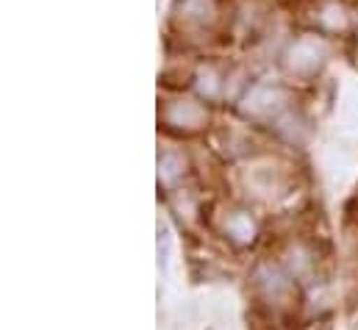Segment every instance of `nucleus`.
I'll use <instances>...</instances> for the list:
<instances>
[{
	"mask_svg": "<svg viewBox=\"0 0 358 330\" xmlns=\"http://www.w3.org/2000/svg\"><path fill=\"white\" fill-rule=\"evenodd\" d=\"M162 120H164V125L173 128V131L197 134L200 128H206V122H208V111H206V106L197 103V100L178 97V100L164 103V108H162Z\"/></svg>",
	"mask_w": 358,
	"mask_h": 330,
	"instance_id": "obj_4",
	"label": "nucleus"
},
{
	"mask_svg": "<svg viewBox=\"0 0 358 330\" xmlns=\"http://www.w3.org/2000/svg\"><path fill=\"white\" fill-rule=\"evenodd\" d=\"M250 330H275V328L269 325V320H262L259 314H253L250 317Z\"/></svg>",
	"mask_w": 358,
	"mask_h": 330,
	"instance_id": "obj_9",
	"label": "nucleus"
},
{
	"mask_svg": "<svg viewBox=\"0 0 358 330\" xmlns=\"http://www.w3.org/2000/svg\"><path fill=\"white\" fill-rule=\"evenodd\" d=\"M159 169H162L164 178H176L183 169V159H180L178 153H173V150H164L162 159H159Z\"/></svg>",
	"mask_w": 358,
	"mask_h": 330,
	"instance_id": "obj_8",
	"label": "nucleus"
},
{
	"mask_svg": "<svg viewBox=\"0 0 358 330\" xmlns=\"http://www.w3.org/2000/svg\"><path fill=\"white\" fill-rule=\"evenodd\" d=\"M228 236H236V239H242V242H248V239H253V222L245 217V214H231L228 217Z\"/></svg>",
	"mask_w": 358,
	"mask_h": 330,
	"instance_id": "obj_7",
	"label": "nucleus"
},
{
	"mask_svg": "<svg viewBox=\"0 0 358 330\" xmlns=\"http://www.w3.org/2000/svg\"><path fill=\"white\" fill-rule=\"evenodd\" d=\"M348 8L339 3V0H320L317 8H314V22L328 31V34H339L348 28Z\"/></svg>",
	"mask_w": 358,
	"mask_h": 330,
	"instance_id": "obj_6",
	"label": "nucleus"
},
{
	"mask_svg": "<svg viewBox=\"0 0 358 330\" xmlns=\"http://www.w3.org/2000/svg\"><path fill=\"white\" fill-rule=\"evenodd\" d=\"M173 22L183 36H206L220 22V0H176Z\"/></svg>",
	"mask_w": 358,
	"mask_h": 330,
	"instance_id": "obj_1",
	"label": "nucleus"
},
{
	"mask_svg": "<svg viewBox=\"0 0 358 330\" xmlns=\"http://www.w3.org/2000/svg\"><path fill=\"white\" fill-rule=\"evenodd\" d=\"M325 56H328V48L320 36L314 34H306L300 39H294L286 53H283V67L289 76H297V78H311L322 64H325Z\"/></svg>",
	"mask_w": 358,
	"mask_h": 330,
	"instance_id": "obj_2",
	"label": "nucleus"
},
{
	"mask_svg": "<svg viewBox=\"0 0 358 330\" xmlns=\"http://www.w3.org/2000/svg\"><path fill=\"white\" fill-rule=\"evenodd\" d=\"M253 286L256 292L264 297V303H269L275 311L280 314H289L294 306H297V292H294V283L278 272L275 266H267V264H259L256 272H253Z\"/></svg>",
	"mask_w": 358,
	"mask_h": 330,
	"instance_id": "obj_3",
	"label": "nucleus"
},
{
	"mask_svg": "<svg viewBox=\"0 0 358 330\" xmlns=\"http://www.w3.org/2000/svg\"><path fill=\"white\" fill-rule=\"evenodd\" d=\"M283 89L280 86H253L248 94V111L253 117H278L283 111Z\"/></svg>",
	"mask_w": 358,
	"mask_h": 330,
	"instance_id": "obj_5",
	"label": "nucleus"
}]
</instances>
